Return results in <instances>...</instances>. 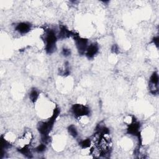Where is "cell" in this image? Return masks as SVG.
<instances>
[{
  "label": "cell",
  "instance_id": "cell-11",
  "mask_svg": "<svg viewBox=\"0 0 159 159\" xmlns=\"http://www.w3.org/2000/svg\"><path fill=\"white\" fill-rule=\"evenodd\" d=\"M149 84L158 85V75L157 72H153L150 78Z\"/></svg>",
  "mask_w": 159,
  "mask_h": 159
},
{
  "label": "cell",
  "instance_id": "cell-9",
  "mask_svg": "<svg viewBox=\"0 0 159 159\" xmlns=\"http://www.w3.org/2000/svg\"><path fill=\"white\" fill-rule=\"evenodd\" d=\"M18 151L21 153L23 155H24L25 157H26L27 158H32V152L31 150L30 149V148L29 147V146H25L24 147L18 149Z\"/></svg>",
  "mask_w": 159,
  "mask_h": 159
},
{
  "label": "cell",
  "instance_id": "cell-18",
  "mask_svg": "<svg viewBox=\"0 0 159 159\" xmlns=\"http://www.w3.org/2000/svg\"><path fill=\"white\" fill-rule=\"evenodd\" d=\"M112 52L114 53H117L118 52V47L116 46V45H114L112 47Z\"/></svg>",
  "mask_w": 159,
  "mask_h": 159
},
{
  "label": "cell",
  "instance_id": "cell-3",
  "mask_svg": "<svg viewBox=\"0 0 159 159\" xmlns=\"http://www.w3.org/2000/svg\"><path fill=\"white\" fill-rule=\"evenodd\" d=\"M72 111L77 117H82L89 116L90 114V109L86 106L80 104H75L72 108Z\"/></svg>",
  "mask_w": 159,
  "mask_h": 159
},
{
  "label": "cell",
  "instance_id": "cell-6",
  "mask_svg": "<svg viewBox=\"0 0 159 159\" xmlns=\"http://www.w3.org/2000/svg\"><path fill=\"white\" fill-rule=\"evenodd\" d=\"M16 31L21 34H26L31 29V24L29 23H20L15 27Z\"/></svg>",
  "mask_w": 159,
  "mask_h": 159
},
{
  "label": "cell",
  "instance_id": "cell-14",
  "mask_svg": "<svg viewBox=\"0 0 159 159\" xmlns=\"http://www.w3.org/2000/svg\"><path fill=\"white\" fill-rule=\"evenodd\" d=\"M80 145L83 148H87L91 146V140L89 139H84L80 142Z\"/></svg>",
  "mask_w": 159,
  "mask_h": 159
},
{
  "label": "cell",
  "instance_id": "cell-15",
  "mask_svg": "<svg viewBox=\"0 0 159 159\" xmlns=\"http://www.w3.org/2000/svg\"><path fill=\"white\" fill-rule=\"evenodd\" d=\"M46 149V144H41L39 145L36 148V151L37 153H42L44 152Z\"/></svg>",
  "mask_w": 159,
  "mask_h": 159
},
{
  "label": "cell",
  "instance_id": "cell-13",
  "mask_svg": "<svg viewBox=\"0 0 159 159\" xmlns=\"http://www.w3.org/2000/svg\"><path fill=\"white\" fill-rule=\"evenodd\" d=\"M1 150H6L11 147V144H10L8 141H7L6 139H4L2 136L1 137Z\"/></svg>",
  "mask_w": 159,
  "mask_h": 159
},
{
  "label": "cell",
  "instance_id": "cell-2",
  "mask_svg": "<svg viewBox=\"0 0 159 159\" xmlns=\"http://www.w3.org/2000/svg\"><path fill=\"white\" fill-rule=\"evenodd\" d=\"M46 50L48 53H52L56 51V42L57 37L53 30L49 29L45 34Z\"/></svg>",
  "mask_w": 159,
  "mask_h": 159
},
{
  "label": "cell",
  "instance_id": "cell-1",
  "mask_svg": "<svg viewBox=\"0 0 159 159\" xmlns=\"http://www.w3.org/2000/svg\"><path fill=\"white\" fill-rule=\"evenodd\" d=\"M60 113V109L58 108H56L54 109L52 116L47 121L40 122L37 125V129L41 134V137L49 136V134L52 130L53 126V124L56 121L57 117H58Z\"/></svg>",
  "mask_w": 159,
  "mask_h": 159
},
{
  "label": "cell",
  "instance_id": "cell-8",
  "mask_svg": "<svg viewBox=\"0 0 159 159\" xmlns=\"http://www.w3.org/2000/svg\"><path fill=\"white\" fill-rule=\"evenodd\" d=\"M72 34L73 33L71 31H70L67 28H66L65 26H62L59 31L58 37L61 39H67L72 36Z\"/></svg>",
  "mask_w": 159,
  "mask_h": 159
},
{
  "label": "cell",
  "instance_id": "cell-16",
  "mask_svg": "<svg viewBox=\"0 0 159 159\" xmlns=\"http://www.w3.org/2000/svg\"><path fill=\"white\" fill-rule=\"evenodd\" d=\"M62 54H63V56H65V57H68L70 56V54H71V51H70V49H69L68 48H63L62 49Z\"/></svg>",
  "mask_w": 159,
  "mask_h": 159
},
{
  "label": "cell",
  "instance_id": "cell-4",
  "mask_svg": "<svg viewBox=\"0 0 159 159\" xmlns=\"http://www.w3.org/2000/svg\"><path fill=\"white\" fill-rule=\"evenodd\" d=\"M72 36H74L75 41L76 43V46L79 53L80 55H84L86 53L87 49L88 47V40L87 39H84L79 37L78 35H75V34L73 33L72 34Z\"/></svg>",
  "mask_w": 159,
  "mask_h": 159
},
{
  "label": "cell",
  "instance_id": "cell-5",
  "mask_svg": "<svg viewBox=\"0 0 159 159\" xmlns=\"http://www.w3.org/2000/svg\"><path fill=\"white\" fill-rule=\"evenodd\" d=\"M140 123L133 119L132 122L129 124L127 129V133L130 135L136 136L139 138L140 137Z\"/></svg>",
  "mask_w": 159,
  "mask_h": 159
},
{
  "label": "cell",
  "instance_id": "cell-17",
  "mask_svg": "<svg viewBox=\"0 0 159 159\" xmlns=\"http://www.w3.org/2000/svg\"><path fill=\"white\" fill-rule=\"evenodd\" d=\"M158 41H159V39H158V37H155L153 38V40H152V42L154 44V45L155 46L158 47Z\"/></svg>",
  "mask_w": 159,
  "mask_h": 159
},
{
  "label": "cell",
  "instance_id": "cell-10",
  "mask_svg": "<svg viewBox=\"0 0 159 159\" xmlns=\"http://www.w3.org/2000/svg\"><path fill=\"white\" fill-rule=\"evenodd\" d=\"M39 92L37 90V89H31V92H30L29 93V98L30 99H31V101L32 102V103H36V101L37 100V99L39 98Z\"/></svg>",
  "mask_w": 159,
  "mask_h": 159
},
{
  "label": "cell",
  "instance_id": "cell-12",
  "mask_svg": "<svg viewBox=\"0 0 159 159\" xmlns=\"http://www.w3.org/2000/svg\"><path fill=\"white\" fill-rule=\"evenodd\" d=\"M68 131L70 135L73 137H77L78 136V131L76 127L74 125H70L68 127Z\"/></svg>",
  "mask_w": 159,
  "mask_h": 159
},
{
  "label": "cell",
  "instance_id": "cell-7",
  "mask_svg": "<svg viewBox=\"0 0 159 159\" xmlns=\"http://www.w3.org/2000/svg\"><path fill=\"white\" fill-rule=\"evenodd\" d=\"M98 51H99L98 45L96 43H93L88 47L85 54L88 58L91 59L97 54Z\"/></svg>",
  "mask_w": 159,
  "mask_h": 159
}]
</instances>
